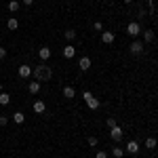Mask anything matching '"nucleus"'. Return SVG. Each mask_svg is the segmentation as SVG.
<instances>
[{
	"label": "nucleus",
	"mask_w": 158,
	"mask_h": 158,
	"mask_svg": "<svg viewBox=\"0 0 158 158\" xmlns=\"http://www.w3.org/2000/svg\"><path fill=\"white\" fill-rule=\"evenodd\" d=\"M122 2H127V4H129V2H133V0H122Z\"/></svg>",
	"instance_id": "31"
},
{
	"label": "nucleus",
	"mask_w": 158,
	"mask_h": 158,
	"mask_svg": "<svg viewBox=\"0 0 158 158\" xmlns=\"http://www.w3.org/2000/svg\"><path fill=\"white\" fill-rule=\"evenodd\" d=\"M9 103H11V95L2 91V93H0V106H9Z\"/></svg>",
	"instance_id": "16"
},
{
	"label": "nucleus",
	"mask_w": 158,
	"mask_h": 158,
	"mask_svg": "<svg viewBox=\"0 0 158 158\" xmlns=\"http://www.w3.org/2000/svg\"><path fill=\"white\" fill-rule=\"evenodd\" d=\"M86 106H89L91 110H97L99 106H101V101H99L97 97H91V99H86Z\"/></svg>",
	"instance_id": "14"
},
{
	"label": "nucleus",
	"mask_w": 158,
	"mask_h": 158,
	"mask_svg": "<svg viewBox=\"0 0 158 158\" xmlns=\"http://www.w3.org/2000/svg\"><path fill=\"white\" fill-rule=\"evenodd\" d=\"M19 76H21V78H30V76H32V68H30L27 63H21V65H19Z\"/></svg>",
	"instance_id": "6"
},
{
	"label": "nucleus",
	"mask_w": 158,
	"mask_h": 158,
	"mask_svg": "<svg viewBox=\"0 0 158 158\" xmlns=\"http://www.w3.org/2000/svg\"><path fill=\"white\" fill-rule=\"evenodd\" d=\"M63 36H65V40H74L76 38V30H65Z\"/></svg>",
	"instance_id": "21"
},
{
	"label": "nucleus",
	"mask_w": 158,
	"mask_h": 158,
	"mask_svg": "<svg viewBox=\"0 0 158 158\" xmlns=\"http://www.w3.org/2000/svg\"><path fill=\"white\" fill-rule=\"evenodd\" d=\"M114 40H116L114 32H110V30H103V32H101V42H103V44H112Z\"/></svg>",
	"instance_id": "4"
},
{
	"label": "nucleus",
	"mask_w": 158,
	"mask_h": 158,
	"mask_svg": "<svg viewBox=\"0 0 158 158\" xmlns=\"http://www.w3.org/2000/svg\"><path fill=\"white\" fill-rule=\"evenodd\" d=\"M146 148L154 150V148H156V139H154V137H148V139H146Z\"/></svg>",
	"instance_id": "22"
},
{
	"label": "nucleus",
	"mask_w": 158,
	"mask_h": 158,
	"mask_svg": "<svg viewBox=\"0 0 158 158\" xmlns=\"http://www.w3.org/2000/svg\"><path fill=\"white\" fill-rule=\"evenodd\" d=\"M23 4H27V6H30V4H34V0H23Z\"/></svg>",
	"instance_id": "30"
},
{
	"label": "nucleus",
	"mask_w": 158,
	"mask_h": 158,
	"mask_svg": "<svg viewBox=\"0 0 158 158\" xmlns=\"http://www.w3.org/2000/svg\"><path fill=\"white\" fill-rule=\"evenodd\" d=\"M4 57H6V49H4V47H0V61L4 59Z\"/></svg>",
	"instance_id": "28"
},
{
	"label": "nucleus",
	"mask_w": 158,
	"mask_h": 158,
	"mask_svg": "<svg viewBox=\"0 0 158 158\" xmlns=\"http://www.w3.org/2000/svg\"><path fill=\"white\" fill-rule=\"evenodd\" d=\"M129 51H131L133 55H139V53L143 51V42H139V40H133V42H131V47H129Z\"/></svg>",
	"instance_id": "5"
},
{
	"label": "nucleus",
	"mask_w": 158,
	"mask_h": 158,
	"mask_svg": "<svg viewBox=\"0 0 158 158\" xmlns=\"http://www.w3.org/2000/svg\"><path fill=\"white\" fill-rule=\"evenodd\" d=\"M6 27H9V30H17V27H19V21H17L15 17H11V19L6 21Z\"/></svg>",
	"instance_id": "18"
},
{
	"label": "nucleus",
	"mask_w": 158,
	"mask_h": 158,
	"mask_svg": "<svg viewBox=\"0 0 158 158\" xmlns=\"http://www.w3.org/2000/svg\"><path fill=\"white\" fill-rule=\"evenodd\" d=\"M0 93H2V82H0Z\"/></svg>",
	"instance_id": "32"
},
{
	"label": "nucleus",
	"mask_w": 158,
	"mask_h": 158,
	"mask_svg": "<svg viewBox=\"0 0 158 158\" xmlns=\"http://www.w3.org/2000/svg\"><path fill=\"white\" fill-rule=\"evenodd\" d=\"M93 27H95L97 32H103V25H101V21H95V23H93Z\"/></svg>",
	"instance_id": "24"
},
{
	"label": "nucleus",
	"mask_w": 158,
	"mask_h": 158,
	"mask_svg": "<svg viewBox=\"0 0 158 158\" xmlns=\"http://www.w3.org/2000/svg\"><path fill=\"white\" fill-rule=\"evenodd\" d=\"M27 91H30L32 95H38V93H40V82H38V80H32V82L27 85Z\"/></svg>",
	"instance_id": "10"
},
{
	"label": "nucleus",
	"mask_w": 158,
	"mask_h": 158,
	"mask_svg": "<svg viewBox=\"0 0 158 158\" xmlns=\"http://www.w3.org/2000/svg\"><path fill=\"white\" fill-rule=\"evenodd\" d=\"M122 135H124V131H122V129H120V127H118V124L110 129V137H112L114 141H120V139H122Z\"/></svg>",
	"instance_id": "3"
},
{
	"label": "nucleus",
	"mask_w": 158,
	"mask_h": 158,
	"mask_svg": "<svg viewBox=\"0 0 158 158\" xmlns=\"http://www.w3.org/2000/svg\"><path fill=\"white\" fill-rule=\"evenodd\" d=\"M99 141H97V137H89V146H97Z\"/></svg>",
	"instance_id": "25"
},
{
	"label": "nucleus",
	"mask_w": 158,
	"mask_h": 158,
	"mask_svg": "<svg viewBox=\"0 0 158 158\" xmlns=\"http://www.w3.org/2000/svg\"><path fill=\"white\" fill-rule=\"evenodd\" d=\"M11 118H13L15 124H23V122H25V114H23V112H15Z\"/></svg>",
	"instance_id": "12"
},
{
	"label": "nucleus",
	"mask_w": 158,
	"mask_h": 158,
	"mask_svg": "<svg viewBox=\"0 0 158 158\" xmlns=\"http://www.w3.org/2000/svg\"><path fill=\"white\" fill-rule=\"evenodd\" d=\"M51 76H53V70H51L47 63H38L36 68H34V80H51Z\"/></svg>",
	"instance_id": "1"
},
{
	"label": "nucleus",
	"mask_w": 158,
	"mask_h": 158,
	"mask_svg": "<svg viewBox=\"0 0 158 158\" xmlns=\"http://www.w3.org/2000/svg\"><path fill=\"white\" fill-rule=\"evenodd\" d=\"M95 158H108V154H106V152H103V150H99L97 154H95Z\"/></svg>",
	"instance_id": "26"
},
{
	"label": "nucleus",
	"mask_w": 158,
	"mask_h": 158,
	"mask_svg": "<svg viewBox=\"0 0 158 158\" xmlns=\"http://www.w3.org/2000/svg\"><path fill=\"white\" fill-rule=\"evenodd\" d=\"M124 150H127V152H129V154H137V152H139V150H141V148H139V143H137V141H129V143H127V148H124Z\"/></svg>",
	"instance_id": "8"
},
{
	"label": "nucleus",
	"mask_w": 158,
	"mask_h": 158,
	"mask_svg": "<svg viewBox=\"0 0 158 158\" xmlns=\"http://www.w3.org/2000/svg\"><path fill=\"white\" fill-rule=\"evenodd\" d=\"M38 57H40L42 61H47V59L51 57V49H49V47H40V51H38Z\"/></svg>",
	"instance_id": "11"
},
{
	"label": "nucleus",
	"mask_w": 158,
	"mask_h": 158,
	"mask_svg": "<svg viewBox=\"0 0 158 158\" xmlns=\"http://www.w3.org/2000/svg\"><path fill=\"white\" fill-rule=\"evenodd\" d=\"M143 40L146 42H152L154 40V30H143Z\"/></svg>",
	"instance_id": "17"
},
{
	"label": "nucleus",
	"mask_w": 158,
	"mask_h": 158,
	"mask_svg": "<svg viewBox=\"0 0 158 158\" xmlns=\"http://www.w3.org/2000/svg\"><path fill=\"white\" fill-rule=\"evenodd\" d=\"M61 53H63V57H65V59H72L74 55H76V47L68 44V47H63V51H61Z\"/></svg>",
	"instance_id": "7"
},
{
	"label": "nucleus",
	"mask_w": 158,
	"mask_h": 158,
	"mask_svg": "<svg viewBox=\"0 0 158 158\" xmlns=\"http://www.w3.org/2000/svg\"><path fill=\"white\" fill-rule=\"evenodd\" d=\"M6 122H9L6 116H0V127H6Z\"/></svg>",
	"instance_id": "27"
},
{
	"label": "nucleus",
	"mask_w": 158,
	"mask_h": 158,
	"mask_svg": "<svg viewBox=\"0 0 158 158\" xmlns=\"http://www.w3.org/2000/svg\"><path fill=\"white\" fill-rule=\"evenodd\" d=\"M74 95H76V91H74V86H63V97H68V99H72Z\"/></svg>",
	"instance_id": "15"
},
{
	"label": "nucleus",
	"mask_w": 158,
	"mask_h": 158,
	"mask_svg": "<svg viewBox=\"0 0 158 158\" xmlns=\"http://www.w3.org/2000/svg\"><path fill=\"white\" fill-rule=\"evenodd\" d=\"M112 156L114 158H122L124 156V150H122V148H112Z\"/></svg>",
	"instance_id": "19"
},
{
	"label": "nucleus",
	"mask_w": 158,
	"mask_h": 158,
	"mask_svg": "<svg viewBox=\"0 0 158 158\" xmlns=\"http://www.w3.org/2000/svg\"><path fill=\"white\" fill-rule=\"evenodd\" d=\"M9 11H11V13L19 11V2H17V0H11V2H9Z\"/></svg>",
	"instance_id": "20"
},
{
	"label": "nucleus",
	"mask_w": 158,
	"mask_h": 158,
	"mask_svg": "<svg viewBox=\"0 0 158 158\" xmlns=\"http://www.w3.org/2000/svg\"><path fill=\"white\" fill-rule=\"evenodd\" d=\"M78 68H80L82 72H86V70L91 68V59H89V57H80V59H78Z\"/></svg>",
	"instance_id": "9"
},
{
	"label": "nucleus",
	"mask_w": 158,
	"mask_h": 158,
	"mask_svg": "<svg viewBox=\"0 0 158 158\" xmlns=\"http://www.w3.org/2000/svg\"><path fill=\"white\" fill-rule=\"evenodd\" d=\"M127 34H129V36H139V34H141V25L137 23V21H131V23L127 25Z\"/></svg>",
	"instance_id": "2"
},
{
	"label": "nucleus",
	"mask_w": 158,
	"mask_h": 158,
	"mask_svg": "<svg viewBox=\"0 0 158 158\" xmlns=\"http://www.w3.org/2000/svg\"><path fill=\"white\" fill-rule=\"evenodd\" d=\"M106 124H108L110 129H112V127H116V118H114V116H110L108 120H106Z\"/></svg>",
	"instance_id": "23"
},
{
	"label": "nucleus",
	"mask_w": 158,
	"mask_h": 158,
	"mask_svg": "<svg viewBox=\"0 0 158 158\" xmlns=\"http://www.w3.org/2000/svg\"><path fill=\"white\" fill-rule=\"evenodd\" d=\"M82 97H85V101H86V99L93 97V93H91V91H85V93H82Z\"/></svg>",
	"instance_id": "29"
},
{
	"label": "nucleus",
	"mask_w": 158,
	"mask_h": 158,
	"mask_svg": "<svg viewBox=\"0 0 158 158\" xmlns=\"http://www.w3.org/2000/svg\"><path fill=\"white\" fill-rule=\"evenodd\" d=\"M34 112H36V114H44V112H47L44 101H34Z\"/></svg>",
	"instance_id": "13"
}]
</instances>
